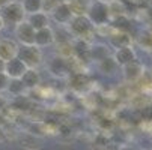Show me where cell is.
Wrapping results in <instances>:
<instances>
[{"instance_id":"obj_1","label":"cell","mask_w":152,"mask_h":150,"mask_svg":"<svg viewBox=\"0 0 152 150\" xmlns=\"http://www.w3.org/2000/svg\"><path fill=\"white\" fill-rule=\"evenodd\" d=\"M66 27H68V30H69L72 38L92 41V36L96 35V29L91 23V20L88 18V15H74Z\"/></svg>"},{"instance_id":"obj_2","label":"cell","mask_w":152,"mask_h":150,"mask_svg":"<svg viewBox=\"0 0 152 150\" xmlns=\"http://www.w3.org/2000/svg\"><path fill=\"white\" fill-rule=\"evenodd\" d=\"M47 71H48V74H50L53 78H56V80H66V78L74 72V68H72V57L68 59V57L54 54L53 57H50V59L47 60Z\"/></svg>"},{"instance_id":"obj_3","label":"cell","mask_w":152,"mask_h":150,"mask_svg":"<svg viewBox=\"0 0 152 150\" xmlns=\"http://www.w3.org/2000/svg\"><path fill=\"white\" fill-rule=\"evenodd\" d=\"M88 18L91 20V23L96 27H102V26H108L112 20V12H110V6L105 2H99V0H92L88 12H86Z\"/></svg>"},{"instance_id":"obj_4","label":"cell","mask_w":152,"mask_h":150,"mask_svg":"<svg viewBox=\"0 0 152 150\" xmlns=\"http://www.w3.org/2000/svg\"><path fill=\"white\" fill-rule=\"evenodd\" d=\"M17 57L27 66V69H39L44 65V51L36 45H20Z\"/></svg>"},{"instance_id":"obj_5","label":"cell","mask_w":152,"mask_h":150,"mask_svg":"<svg viewBox=\"0 0 152 150\" xmlns=\"http://www.w3.org/2000/svg\"><path fill=\"white\" fill-rule=\"evenodd\" d=\"M0 17L3 20L5 27H15L17 24H20L21 21L26 20V12L21 6L20 2L17 0H11L9 3H6L3 8H0Z\"/></svg>"},{"instance_id":"obj_6","label":"cell","mask_w":152,"mask_h":150,"mask_svg":"<svg viewBox=\"0 0 152 150\" xmlns=\"http://www.w3.org/2000/svg\"><path fill=\"white\" fill-rule=\"evenodd\" d=\"M66 80H68V87L74 93H88L94 84L92 77L84 71H74Z\"/></svg>"},{"instance_id":"obj_7","label":"cell","mask_w":152,"mask_h":150,"mask_svg":"<svg viewBox=\"0 0 152 150\" xmlns=\"http://www.w3.org/2000/svg\"><path fill=\"white\" fill-rule=\"evenodd\" d=\"M35 33L36 30L27 23V20L21 21L14 27V39L20 45H35Z\"/></svg>"},{"instance_id":"obj_8","label":"cell","mask_w":152,"mask_h":150,"mask_svg":"<svg viewBox=\"0 0 152 150\" xmlns=\"http://www.w3.org/2000/svg\"><path fill=\"white\" fill-rule=\"evenodd\" d=\"M72 17H74V14H72L71 6L68 3H57L53 8V11L50 12L51 23H54L56 26H63V27H66L69 24Z\"/></svg>"},{"instance_id":"obj_9","label":"cell","mask_w":152,"mask_h":150,"mask_svg":"<svg viewBox=\"0 0 152 150\" xmlns=\"http://www.w3.org/2000/svg\"><path fill=\"white\" fill-rule=\"evenodd\" d=\"M71 48H72V59L80 63H89V50H91V41L88 39H80L72 38L71 41Z\"/></svg>"},{"instance_id":"obj_10","label":"cell","mask_w":152,"mask_h":150,"mask_svg":"<svg viewBox=\"0 0 152 150\" xmlns=\"http://www.w3.org/2000/svg\"><path fill=\"white\" fill-rule=\"evenodd\" d=\"M121 69H122V77L126 83H136L145 75V65L139 59H136L131 63L122 66Z\"/></svg>"},{"instance_id":"obj_11","label":"cell","mask_w":152,"mask_h":150,"mask_svg":"<svg viewBox=\"0 0 152 150\" xmlns=\"http://www.w3.org/2000/svg\"><path fill=\"white\" fill-rule=\"evenodd\" d=\"M112 57L118 63V66L122 68V66L128 65V63H131L133 60L137 59V51H136V48L133 45H128V47H122V48L113 50Z\"/></svg>"},{"instance_id":"obj_12","label":"cell","mask_w":152,"mask_h":150,"mask_svg":"<svg viewBox=\"0 0 152 150\" xmlns=\"http://www.w3.org/2000/svg\"><path fill=\"white\" fill-rule=\"evenodd\" d=\"M107 44L110 45L112 50H118L122 47L133 45V38L129 32H116L113 30L110 35L107 36Z\"/></svg>"},{"instance_id":"obj_13","label":"cell","mask_w":152,"mask_h":150,"mask_svg":"<svg viewBox=\"0 0 152 150\" xmlns=\"http://www.w3.org/2000/svg\"><path fill=\"white\" fill-rule=\"evenodd\" d=\"M20 44L14 38H0V59L2 60H11L17 57Z\"/></svg>"},{"instance_id":"obj_14","label":"cell","mask_w":152,"mask_h":150,"mask_svg":"<svg viewBox=\"0 0 152 150\" xmlns=\"http://www.w3.org/2000/svg\"><path fill=\"white\" fill-rule=\"evenodd\" d=\"M113 50L110 48L108 44L104 42H91V50H89V57L92 63H98L99 60L112 56Z\"/></svg>"},{"instance_id":"obj_15","label":"cell","mask_w":152,"mask_h":150,"mask_svg":"<svg viewBox=\"0 0 152 150\" xmlns=\"http://www.w3.org/2000/svg\"><path fill=\"white\" fill-rule=\"evenodd\" d=\"M35 45L39 48H47L54 45V29L51 26L39 29L35 33Z\"/></svg>"},{"instance_id":"obj_16","label":"cell","mask_w":152,"mask_h":150,"mask_svg":"<svg viewBox=\"0 0 152 150\" xmlns=\"http://www.w3.org/2000/svg\"><path fill=\"white\" fill-rule=\"evenodd\" d=\"M26 71H27V66L18 57H14L5 62V74L9 78H21Z\"/></svg>"},{"instance_id":"obj_17","label":"cell","mask_w":152,"mask_h":150,"mask_svg":"<svg viewBox=\"0 0 152 150\" xmlns=\"http://www.w3.org/2000/svg\"><path fill=\"white\" fill-rule=\"evenodd\" d=\"M21 81H23V84L26 86L27 92L30 90H36L38 87H41L42 84V75L38 69H27L23 77H21Z\"/></svg>"},{"instance_id":"obj_18","label":"cell","mask_w":152,"mask_h":150,"mask_svg":"<svg viewBox=\"0 0 152 150\" xmlns=\"http://www.w3.org/2000/svg\"><path fill=\"white\" fill-rule=\"evenodd\" d=\"M27 23L35 29V30H39V29H44V27H48L51 26V20H50V14L44 12V11H39V12H35V14H30L26 17Z\"/></svg>"},{"instance_id":"obj_19","label":"cell","mask_w":152,"mask_h":150,"mask_svg":"<svg viewBox=\"0 0 152 150\" xmlns=\"http://www.w3.org/2000/svg\"><path fill=\"white\" fill-rule=\"evenodd\" d=\"M96 69L104 77H113V75H116L119 72L121 68L118 66V63L115 62V59L112 56H108V57H105V59H102V60H99L96 63Z\"/></svg>"},{"instance_id":"obj_20","label":"cell","mask_w":152,"mask_h":150,"mask_svg":"<svg viewBox=\"0 0 152 150\" xmlns=\"http://www.w3.org/2000/svg\"><path fill=\"white\" fill-rule=\"evenodd\" d=\"M131 26H133L131 18L126 14L112 17V20H110V27L116 32H129L131 30Z\"/></svg>"},{"instance_id":"obj_21","label":"cell","mask_w":152,"mask_h":150,"mask_svg":"<svg viewBox=\"0 0 152 150\" xmlns=\"http://www.w3.org/2000/svg\"><path fill=\"white\" fill-rule=\"evenodd\" d=\"M6 92L12 98H18V96H24L27 93V89H26V86L23 84V81H21V78H11Z\"/></svg>"},{"instance_id":"obj_22","label":"cell","mask_w":152,"mask_h":150,"mask_svg":"<svg viewBox=\"0 0 152 150\" xmlns=\"http://www.w3.org/2000/svg\"><path fill=\"white\" fill-rule=\"evenodd\" d=\"M91 2L92 0H69L68 5L71 6V11L74 15H86Z\"/></svg>"},{"instance_id":"obj_23","label":"cell","mask_w":152,"mask_h":150,"mask_svg":"<svg viewBox=\"0 0 152 150\" xmlns=\"http://www.w3.org/2000/svg\"><path fill=\"white\" fill-rule=\"evenodd\" d=\"M21 6H23L26 15L35 14L42 11V5H44V0H20Z\"/></svg>"},{"instance_id":"obj_24","label":"cell","mask_w":152,"mask_h":150,"mask_svg":"<svg viewBox=\"0 0 152 150\" xmlns=\"http://www.w3.org/2000/svg\"><path fill=\"white\" fill-rule=\"evenodd\" d=\"M72 36L68 30V27L56 26L54 29V44H65V42H71Z\"/></svg>"},{"instance_id":"obj_25","label":"cell","mask_w":152,"mask_h":150,"mask_svg":"<svg viewBox=\"0 0 152 150\" xmlns=\"http://www.w3.org/2000/svg\"><path fill=\"white\" fill-rule=\"evenodd\" d=\"M110 147V141L105 135H96L95 140H94V144H92V149L94 150H107Z\"/></svg>"},{"instance_id":"obj_26","label":"cell","mask_w":152,"mask_h":150,"mask_svg":"<svg viewBox=\"0 0 152 150\" xmlns=\"http://www.w3.org/2000/svg\"><path fill=\"white\" fill-rule=\"evenodd\" d=\"M59 134H60L62 137H69V135L72 134L71 125H68V123H60V125H59Z\"/></svg>"},{"instance_id":"obj_27","label":"cell","mask_w":152,"mask_h":150,"mask_svg":"<svg viewBox=\"0 0 152 150\" xmlns=\"http://www.w3.org/2000/svg\"><path fill=\"white\" fill-rule=\"evenodd\" d=\"M9 80H11V78H9L5 72H0V93L6 92L8 84H9Z\"/></svg>"},{"instance_id":"obj_28","label":"cell","mask_w":152,"mask_h":150,"mask_svg":"<svg viewBox=\"0 0 152 150\" xmlns=\"http://www.w3.org/2000/svg\"><path fill=\"white\" fill-rule=\"evenodd\" d=\"M56 5H57V0H44V5H42V11L47 12V14H50Z\"/></svg>"},{"instance_id":"obj_29","label":"cell","mask_w":152,"mask_h":150,"mask_svg":"<svg viewBox=\"0 0 152 150\" xmlns=\"http://www.w3.org/2000/svg\"><path fill=\"white\" fill-rule=\"evenodd\" d=\"M121 150H140V149H137V147H134V146H124Z\"/></svg>"},{"instance_id":"obj_30","label":"cell","mask_w":152,"mask_h":150,"mask_svg":"<svg viewBox=\"0 0 152 150\" xmlns=\"http://www.w3.org/2000/svg\"><path fill=\"white\" fill-rule=\"evenodd\" d=\"M0 72H5V60L0 59Z\"/></svg>"},{"instance_id":"obj_31","label":"cell","mask_w":152,"mask_h":150,"mask_svg":"<svg viewBox=\"0 0 152 150\" xmlns=\"http://www.w3.org/2000/svg\"><path fill=\"white\" fill-rule=\"evenodd\" d=\"M11 2V0H0V8H3L6 3H9Z\"/></svg>"},{"instance_id":"obj_32","label":"cell","mask_w":152,"mask_h":150,"mask_svg":"<svg viewBox=\"0 0 152 150\" xmlns=\"http://www.w3.org/2000/svg\"><path fill=\"white\" fill-rule=\"evenodd\" d=\"M5 29V24H3V20H2V17H0V32H2Z\"/></svg>"},{"instance_id":"obj_33","label":"cell","mask_w":152,"mask_h":150,"mask_svg":"<svg viewBox=\"0 0 152 150\" xmlns=\"http://www.w3.org/2000/svg\"><path fill=\"white\" fill-rule=\"evenodd\" d=\"M69 0H57V3H68Z\"/></svg>"},{"instance_id":"obj_34","label":"cell","mask_w":152,"mask_h":150,"mask_svg":"<svg viewBox=\"0 0 152 150\" xmlns=\"http://www.w3.org/2000/svg\"><path fill=\"white\" fill-rule=\"evenodd\" d=\"M99 2H105V3H108V2H112V0H99Z\"/></svg>"}]
</instances>
